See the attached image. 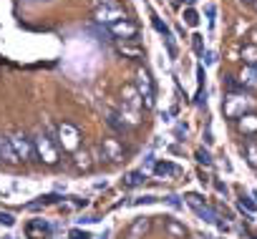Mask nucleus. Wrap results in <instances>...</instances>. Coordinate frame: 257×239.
<instances>
[{
    "label": "nucleus",
    "mask_w": 257,
    "mask_h": 239,
    "mask_svg": "<svg viewBox=\"0 0 257 239\" xmlns=\"http://www.w3.org/2000/svg\"><path fill=\"white\" fill-rule=\"evenodd\" d=\"M182 18H184V23H187V26H192V28H194V26H199V13H197L194 8H187V11L182 13Z\"/></svg>",
    "instance_id": "obj_24"
},
{
    "label": "nucleus",
    "mask_w": 257,
    "mask_h": 239,
    "mask_svg": "<svg viewBox=\"0 0 257 239\" xmlns=\"http://www.w3.org/2000/svg\"><path fill=\"white\" fill-rule=\"evenodd\" d=\"M68 236H71V239H91V234H88V231H81V229H71Z\"/></svg>",
    "instance_id": "obj_32"
},
{
    "label": "nucleus",
    "mask_w": 257,
    "mask_h": 239,
    "mask_svg": "<svg viewBox=\"0 0 257 239\" xmlns=\"http://www.w3.org/2000/svg\"><path fill=\"white\" fill-rule=\"evenodd\" d=\"M242 58H244L247 66H257V46H254V43L244 46V48H242Z\"/></svg>",
    "instance_id": "obj_22"
},
{
    "label": "nucleus",
    "mask_w": 257,
    "mask_h": 239,
    "mask_svg": "<svg viewBox=\"0 0 257 239\" xmlns=\"http://www.w3.org/2000/svg\"><path fill=\"white\" fill-rule=\"evenodd\" d=\"M244 3H252V6H254V0H244Z\"/></svg>",
    "instance_id": "obj_40"
},
{
    "label": "nucleus",
    "mask_w": 257,
    "mask_h": 239,
    "mask_svg": "<svg viewBox=\"0 0 257 239\" xmlns=\"http://www.w3.org/2000/svg\"><path fill=\"white\" fill-rule=\"evenodd\" d=\"M118 116H121V121L128 124V126H137V124H139V111L128 108V106H123V103H121V113H118Z\"/></svg>",
    "instance_id": "obj_21"
},
{
    "label": "nucleus",
    "mask_w": 257,
    "mask_h": 239,
    "mask_svg": "<svg viewBox=\"0 0 257 239\" xmlns=\"http://www.w3.org/2000/svg\"><path fill=\"white\" fill-rule=\"evenodd\" d=\"M242 151H244V159H247V164L252 166V169H257V141H247L244 146H242Z\"/></svg>",
    "instance_id": "obj_20"
},
{
    "label": "nucleus",
    "mask_w": 257,
    "mask_h": 239,
    "mask_svg": "<svg viewBox=\"0 0 257 239\" xmlns=\"http://www.w3.org/2000/svg\"><path fill=\"white\" fill-rule=\"evenodd\" d=\"M237 129H239L242 134H247V136L257 134V113H247V116H242L239 121H237Z\"/></svg>",
    "instance_id": "obj_16"
},
{
    "label": "nucleus",
    "mask_w": 257,
    "mask_h": 239,
    "mask_svg": "<svg viewBox=\"0 0 257 239\" xmlns=\"http://www.w3.org/2000/svg\"><path fill=\"white\" fill-rule=\"evenodd\" d=\"M187 3H189V6H194V3H197V0H187Z\"/></svg>",
    "instance_id": "obj_39"
},
{
    "label": "nucleus",
    "mask_w": 257,
    "mask_h": 239,
    "mask_svg": "<svg viewBox=\"0 0 257 239\" xmlns=\"http://www.w3.org/2000/svg\"><path fill=\"white\" fill-rule=\"evenodd\" d=\"M249 38H252V43H254V46H257V28H254V31H252V33H249Z\"/></svg>",
    "instance_id": "obj_38"
},
{
    "label": "nucleus",
    "mask_w": 257,
    "mask_h": 239,
    "mask_svg": "<svg viewBox=\"0 0 257 239\" xmlns=\"http://www.w3.org/2000/svg\"><path fill=\"white\" fill-rule=\"evenodd\" d=\"M154 174L157 176H179L182 174V169L177 166V164H172V161H157V169H154Z\"/></svg>",
    "instance_id": "obj_17"
},
{
    "label": "nucleus",
    "mask_w": 257,
    "mask_h": 239,
    "mask_svg": "<svg viewBox=\"0 0 257 239\" xmlns=\"http://www.w3.org/2000/svg\"><path fill=\"white\" fill-rule=\"evenodd\" d=\"M0 224L13 226V224H16V216H13V214H8V211H0Z\"/></svg>",
    "instance_id": "obj_30"
},
{
    "label": "nucleus",
    "mask_w": 257,
    "mask_h": 239,
    "mask_svg": "<svg viewBox=\"0 0 257 239\" xmlns=\"http://www.w3.org/2000/svg\"><path fill=\"white\" fill-rule=\"evenodd\" d=\"M202 58H204V63H207V66H209V63H214V53H212V51H204V53H202Z\"/></svg>",
    "instance_id": "obj_34"
},
{
    "label": "nucleus",
    "mask_w": 257,
    "mask_h": 239,
    "mask_svg": "<svg viewBox=\"0 0 257 239\" xmlns=\"http://www.w3.org/2000/svg\"><path fill=\"white\" fill-rule=\"evenodd\" d=\"M164 229H167V234L174 236V239H184V236H187V229H184L179 221H174V219H167V221H164Z\"/></svg>",
    "instance_id": "obj_18"
},
{
    "label": "nucleus",
    "mask_w": 257,
    "mask_h": 239,
    "mask_svg": "<svg viewBox=\"0 0 257 239\" xmlns=\"http://www.w3.org/2000/svg\"><path fill=\"white\" fill-rule=\"evenodd\" d=\"M199 181H202V184H209V181H212V179H209V176H207V174H204V171H199Z\"/></svg>",
    "instance_id": "obj_36"
},
{
    "label": "nucleus",
    "mask_w": 257,
    "mask_h": 239,
    "mask_svg": "<svg viewBox=\"0 0 257 239\" xmlns=\"http://www.w3.org/2000/svg\"><path fill=\"white\" fill-rule=\"evenodd\" d=\"M33 146H36V156H38V161H43L46 166H56L58 164V144L48 136V134H38L36 139H33Z\"/></svg>",
    "instance_id": "obj_2"
},
{
    "label": "nucleus",
    "mask_w": 257,
    "mask_h": 239,
    "mask_svg": "<svg viewBox=\"0 0 257 239\" xmlns=\"http://www.w3.org/2000/svg\"><path fill=\"white\" fill-rule=\"evenodd\" d=\"M53 201H58V196H56V194H48V196H41L38 204H53Z\"/></svg>",
    "instance_id": "obj_33"
},
{
    "label": "nucleus",
    "mask_w": 257,
    "mask_h": 239,
    "mask_svg": "<svg viewBox=\"0 0 257 239\" xmlns=\"http://www.w3.org/2000/svg\"><path fill=\"white\" fill-rule=\"evenodd\" d=\"M108 33H111L113 38H118V41H137L139 28H137V23H132L128 18H123V21L108 26Z\"/></svg>",
    "instance_id": "obj_7"
},
{
    "label": "nucleus",
    "mask_w": 257,
    "mask_h": 239,
    "mask_svg": "<svg viewBox=\"0 0 257 239\" xmlns=\"http://www.w3.org/2000/svg\"><path fill=\"white\" fill-rule=\"evenodd\" d=\"M121 103L128 106V108H134V111H142V106H144V101H142V96H139V91L134 86H126L121 91Z\"/></svg>",
    "instance_id": "obj_9"
},
{
    "label": "nucleus",
    "mask_w": 257,
    "mask_h": 239,
    "mask_svg": "<svg viewBox=\"0 0 257 239\" xmlns=\"http://www.w3.org/2000/svg\"><path fill=\"white\" fill-rule=\"evenodd\" d=\"M197 214H199L204 221H209V224H217V221H219V214H217L212 206H207V204H204L202 209H197Z\"/></svg>",
    "instance_id": "obj_23"
},
{
    "label": "nucleus",
    "mask_w": 257,
    "mask_h": 239,
    "mask_svg": "<svg viewBox=\"0 0 257 239\" xmlns=\"http://www.w3.org/2000/svg\"><path fill=\"white\" fill-rule=\"evenodd\" d=\"M222 111H224V116L229 118V121H239L242 116L257 111V98L247 96L244 91H232V93L224 96V101H222Z\"/></svg>",
    "instance_id": "obj_1"
},
{
    "label": "nucleus",
    "mask_w": 257,
    "mask_h": 239,
    "mask_svg": "<svg viewBox=\"0 0 257 239\" xmlns=\"http://www.w3.org/2000/svg\"><path fill=\"white\" fill-rule=\"evenodd\" d=\"M26 234H28V239H48L51 226H48L43 219H36V221H31V224L26 226Z\"/></svg>",
    "instance_id": "obj_11"
},
{
    "label": "nucleus",
    "mask_w": 257,
    "mask_h": 239,
    "mask_svg": "<svg viewBox=\"0 0 257 239\" xmlns=\"http://www.w3.org/2000/svg\"><path fill=\"white\" fill-rule=\"evenodd\" d=\"M184 199H187V204H189V206H192L194 211H197V209H202V206L207 204V201H204V199H202L199 194H187Z\"/></svg>",
    "instance_id": "obj_25"
},
{
    "label": "nucleus",
    "mask_w": 257,
    "mask_h": 239,
    "mask_svg": "<svg viewBox=\"0 0 257 239\" xmlns=\"http://www.w3.org/2000/svg\"><path fill=\"white\" fill-rule=\"evenodd\" d=\"M214 186H217V191H222V194H227V186H224V184H219V181H214Z\"/></svg>",
    "instance_id": "obj_37"
},
{
    "label": "nucleus",
    "mask_w": 257,
    "mask_h": 239,
    "mask_svg": "<svg viewBox=\"0 0 257 239\" xmlns=\"http://www.w3.org/2000/svg\"><path fill=\"white\" fill-rule=\"evenodd\" d=\"M71 164H73L76 171H91V166H93V161H91V151H76L73 159H71Z\"/></svg>",
    "instance_id": "obj_15"
},
{
    "label": "nucleus",
    "mask_w": 257,
    "mask_h": 239,
    "mask_svg": "<svg viewBox=\"0 0 257 239\" xmlns=\"http://www.w3.org/2000/svg\"><path fill=\"white\" fill-rule=\"evenodd\" d=\"M11 144H13V149H16V154H18L21 161H31V159H36L33 139H28L26 134H16V136H11Z\"/></svg>",
    "instance_id": "obj_6"
},
{
    "label": "nucleus",
    "mask_w": 257,
    "mask_h": 239,
    "mask_svg": "<svg viewBox=\"0 0 257 239\" xmlns=\"http://www.w3.org/2000/svg\"><path fill=\"white\" fill-rule=\"evenodd\" d=\"M237 81H239L242 88H252V91H257V66H244Z\"/></svg>",
    "instance_id": "obj_12"
},
{
    "label": "nucleus",
    "mask_w": 257,
    "mask_h": 239,
    "mask_svg": "<svg viewBox=\"0 0 257 239\" xmlns=\"http://www.w3.org/2000/svg\"><path fill=\"white\" fill-rule=\"evenodd\" d=\"M116 51H118L121 56H126V58H134V61H142V58H144V48L137 46L134 41H121V43L116 46Z\"/></svg>",
    "instance_id": "obj_10"
},
{
    "label": "nucleus",
    "mask_w": 257,
    "mask_h": 239,
    "mask_svg": "<svg viewBox=\"0 0 257 239\" xmlns=\"http://www.w3.org/2000/svg\"><path fill=\"white\" fill-rule=\"evenodd\" d=\"M149 226H152L149 216H139L132 226H128V236H126V239H139V236H144V234L149 231Z\"/></svg>",
    "instance_id": "obj_14"
},
{
    "label": "nucleus",
    "mask_w": 257,
    "mask_h": 239,
    "mask_svg": "<svg viewBox=\"0 0 257 239\" xmlns=\"http://www.w3.org/2000/svg\"><path fill=\"white\" fill-rule=\"evenodd\" d=\"M103 3H111V0H103Z\"/></svg>",
    "instance_id": "obj_41"
},
{
    "label": "nucleus",
    "mask_w": 257,
    "mask_h": 239,
    "mask_svg": "<svg viewBox=\"0 0 257 239\" xmlns=\"http://www.w3.org/2000/svg\"><path fill=\"white\" fill-rule=\"evenodd\" d=\"M93 18H96V23H106V26H113V23H118V21H123L126 16H123V8H118V6H113V3H103V6H98L96 11H93Z\"/></svg>",
    "instance_id": "obj_5"
},
{
    "label": "nucleus",
    "mask_w": 257,
    "mask_h": 239,
    "mask_svg": "<svg viewBox=\"0 0 257 239\" xmlns=\"http://www.w3.org/2000/svg\"><path fill=\"white\" fill-rule=\"evenodd\" d=\"M192 46H194V51H197L199 56L204 53V38H202L199 33H194V36H192Z\"/></svg>",
    "instance_id": "obj_28"
},
{
    "label": "nucleus",
    "mask_w": 257,
    "mask_h": 239,
    "mask_svg": "<svg viewBox=\"0 0 257 239\" xmlns=\"http://www.w3.org/2000/svg\"><path fill=\"white\" fill-rule=\"evenodd\" d=\"M152 23H154V28H157V31H159L164 38H167V36H172V33H169V28H167V23H162L157 16H152Z\"/></svg>",
    "instance_id": "obj_27"
},
{
    "label": "nucleus",
    "mask_w": 257,
    "mask_h": 239,
    "mask_svg": "<svg viewBox=\"0 0 257 239\" xmlns=\"http://www.w3.org/2000/svg\"><path fill=\"white\" fill-rule=\"evenodd\" d=\"M137 91H139L144 106L152 108L154 106V81H152V76H149L147 68H139L137 71Z\"/></svg>",
    "instance_id": "obj_4"
},
{
    "label": "nucleus",
    "mask_w": 257,
    "mask_h": 239,
    "mask_svg": "<svg viewBox=\"0 0 257 239\" xmlns=\"http://www.w3.org/2000/svg\"><path fill=\"white\" fill-rule=\"evenodd\" d=\"M197 161L204 164V166H209V164H212V154H209L207 149H199V151H197Z\"/></svg>",
    "instance_id": "obj_29"
},
{
    "label": "nucleus",
    "mask_w": 257,
    "mask_h": 239,
    "mask_svg": "<svg viewBox=\"0 0 257 239\" xmlns=\"http://www.w3.org/2000/svg\"><path fill=\"white\" fill-rule=\"evenodd\" d=\"M56 139H58V149L63 151H78V144H81V131L71 124H61L58 131H56Z\"/></svg>",
    "instance_id": "obj_3"
},
{
    "label": "nucleus",
    "mask_w": 257,
    "mask_h": 239,
    "mask_svg": "<svg viewBox=\"0 0 257 239\" xmlns=\"http://www.w3.org/2000/svg\"><path fill=\"white\" fill-rule=\"evenodd\" d=\"M254 8H257V0H254Z\"/></svg>",
    "instance_id": "obj_42"
},
{
    "label": "nucleus",
    "mask_w": 257,
    "mask_h": 239,
    "mask_svg": "<svg viewBox=\"0 0 257 239\" xmlns=\"http://www.w3.org/2000/svg\"><path fill=\"white\" fill-rule=\"evenodd\" d=\"M157 169V161H154V156H147V161H144V174H149V171H154Z\"/></svg>",
    "instance_id": "obj_31"
},
{
    "label": "nucleus",
    "mask_w": 257,
    "mask_h": 239,
    "mask_svg": "<svg viewBox=\"0 0 257 239\" xmlns=\"http://www.w3.org/2000/svg\"><path fill=\"white\" fill-rule=\"evenodd\" d=\"M0 161H6V164H18L21 161L13 144H11V139H6V136H0Z\"/></svg>",
    "instance_id": "obj_13"
},
{
    "label": "nucleus",
    "mask_w": 257,
    "mask_h": 239,
    "mask_svg": "<svg viewBox=\"0 0 257 239\" xmlns=\"http://www.w3.org/2000/svg\"><path fill=\"white\" fill-rule=\"evenodd\" d=\"M101 159H106V161H111V164L121 161V159H123V146H121L116 139H103V141H101Z\"/></svg>",
    "instance_id": "obj_8"
},
{
    "label": "nucleus",
    "mask_w": 257,
    "mask_h": 239,
    "mask_svg": "<svg viewBox=\"0 0 257 239\" xmlns=\"http://www.w3.org/2000/svg\"><path fill=\"white\" fill-rule=\"evenodd\" d=\"M144 181H147V174H144V171H128V174L123 176V186H128V189L142 186Z\"/></svg>",
    "instance_id": "obj_19"
},
{
    "label": "nucleus",
    "mask_w": 257,
    "mask_h": 239,
    "mask_svg": "<svg viewBox=\"0 0 257 239\" xmlns=\"http://www.w3.org/2000/svg\"><path fill=\"white\" fill-rule=\"evenodd\" d=\"M167 204H172V206H182V201H179L174 194H172V196H167Z\"/></svg>",
    "instance_id": "obj_35"
},
{
    "label": "nucleus",
    "mask_w": 257,
    "mask_h": 239,
    "mask_svg": "<svg viewBox=\"0 0 257 239\" xmlns=\"http://www.w3.org/2000/svg\"><path fill=\"white\" fill-rule=\"evenodd\" d=\"M239 209H242V211H247V214L252 216V214L257 211V204H254V201H249L247 196H242V199H239Z\"/></svg>",
    "instance_id": "obj_26"
}]
</instances>
